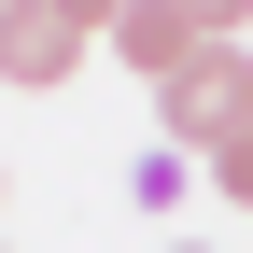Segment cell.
<instances>
[{
	"label": "cell",
	"mask_w": 253,
	"mask_h": 253,
	"mask_svg": "<svg viewBox=\"0 0 253 253\" xmlns=\"http://www.w3.org/2000/svg\"><path fill=\"white\" fill-rule=\"evenodd\" d=\"M99 42H113L141 84H169V71H197V56H225L239 14H197V0H126V14H99Z\"/></svg>",
	"instance_id": "obj_1"
},
{
	"label": "cell",
	"mask_w": 253,
	"mask_h": 253,
	"mask_svg": "<svg viewBox=\"0 0 253 253\" xmlns=\"http://www.w3.org/2000/svg\"><path fill=\"white\" fill-rule=\"evenodd\" d=\"M84 42H99L84 0H0V84H71Z\"/></svg>",
	"instance_id": "obj_2"
},
{
	"label": "cell",
	"mask_w": 253,
	"mask_h": 253,
	"mask_svg": "<svg viewBox=\"0 0 253 253\" xmlns=\"http://www.w3.org/2000/svg\"><path fill=\"white\" fill-rule=\"evenodd\" d=\"M239 71H253V56L225 42V56H197V71H169V84H155V113H169V141H183V155H225L239 126H253V99H239Z\"/></svg>",
	"instance_id": "obj_3"
},
{
	"label": "cell",
	"mask_w": 253,
	"mask_h": 253,
	"mask_svg": "<svg viewBox=\"0 0 253 253\" xmlns=\"http://www.w3.org/2000/svg\"><path fill=\"white\" fill-rule=\"evenodd\" d=\"M211 183H225V197L253 211V126H239V141H225V155H211Z\"/></svg>",
	"instance_id": "obj_4"
},
{
	"label": "cell",
	"mask_w": 253,
	"mask_h": 253,
	"mask_svg": "<svg viewBox=\"0 0 253 253\" xmlns=\"http://www.w3.org/2000/svg\"><path fill=\"white\" fill-rule=\"evenodd\" d=\"M169 253H211V239H169Z\"/></svg>",
	"instance_id": "obj_5"
},
{
	"label": "cell",
	"mask_w": 253,
	"mask_h": 253,
	"mask_svg": "<svg viewBox=\"0 0 253 253\" xmlns=\"http://www.w3.org/2000/svg\"><path fill=\"white\" fill-rule=\"evenodd\" d=\"M239 99H253V71H239Z\"/></svg>",
	"instance_id": "obj_6"
},
{
	"label": "cell",
	"mask_w": 253,
	"mask_h": 253,
	"mask_svg": "<svg viewBox=\"0 0 253 253\" xmlns=\"http://www.w3.org/2000/svg\"><path fill=\"white\" fill-rule=\"evenodd\" d=\"M0 253H14V239H0Z\"/></svg>",
	"instance_id": "obj_7"
},
{
	"label": "cell",
	"mask_w": 253,
	"mask_h": 253,
	"mask_svg": "<svg viewBox=\"0 0 253 253\" xmlns=\"http://www.w3.org/2000/svg\"><path fill=\"white\" fill-rule=\"evenodd\" d=\"M0 183H14V169H0Z\"/></svg>",
	"instance_id": "obj_8"
}]
</instances>
